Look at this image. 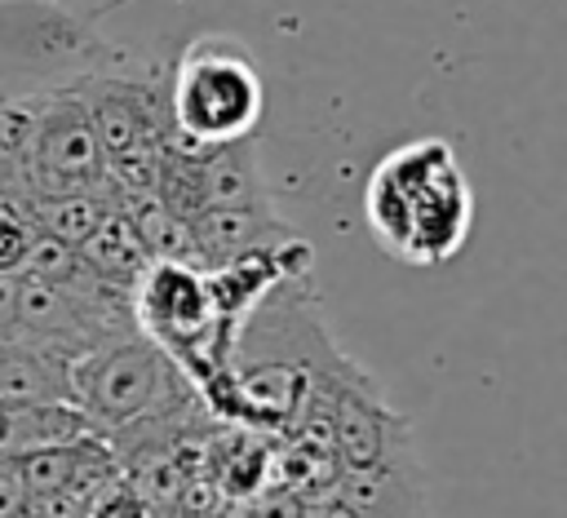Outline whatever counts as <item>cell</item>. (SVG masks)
Instances as JSON below:
<instances>
[{
    "label": "cell",
    "mask_w": 567,
    "mask_h": 518,
    "mask_svg": "<svg viewBox=\"0 0 567 518\" xmlns=\"http://www.w3.org/2000/svg\"><path fill=\"white\" fill-rule=\"evenodd\" d=\"M71 394L89 429L111 438L137 421L195 407V385L186 372L142 332L115 336L71 367Z\"/></svg>",
    "instance_id": "277c9868"
},
{
    "label": "cell",
    "mask_w": 567,
    "mask_h": 518,
    "mask_svg": "<svg viewBox=\"0 0 567 518\" xmlns=\"http://www.w3.org/2000/svg\"><path fill=\"white\" fill-rule=\"evenodd\" d=\"M89 518H151V509L128 478H115L89 500Z\"/></svg>",
    "instance_id": "9a60e30c"
},
{
    "label": "cell",
    "mask_w": 567,
    "mask_h": 518,
    "mask_svg": "<svg viewBox=\"0 0 567 518\" xmlns=\"http://www.w3.org/2000/svg\"><path fill=\"white\" fill-rule=\"evenodd\" d=\"M301 230L275 217L270 208H204L186 221V248L195 270H217L252 252H275L292 244Z\"/></svg>",
    "instance_id": "ba28073f"
},
{
    "label": "cell",
    "mask_w": 567,
    "mask_h": 518,
    "mask_svg": "<svg viewBox=\"0 0 567 518\" xmlns=\"http://www.w3.org/2000/svg\"><path fill=\"white\" fill-rule=\"evenodd\" d=\"M27 509V487L13 460H0V518H22Z\"/></svg>",
    "instance_id": "2e32d148"
},
{
    "label": "cell",
    "mask_w": 567,
    "mask_h": 518,
    "mask_svg": "<svg viewBox=\"0 0 567 518\" xmlns=\"http://www.w3.org/2000/svg\"><path fill=\"white\" fill-rule=\"evenodd\" d=\"M190 190H195V213L270 208V190H266L261 159H257V137H235V142L190 151Z\"/></svg>",
    "instance_id": "9c48e42d"
},
{
    "label": "cell",
    "mask_w": 567,
    "mask_h": 518,
    "mask_svg": "<svg viewBox=\"0 0 567 518\" xmlns=\"http://www.w3.org/2000/svg\"><path fill=\"white\" fill-rule=\"evenodd\" d=\"M18 310V274H0V336H9Z\"/></svg>",
    "instance_id": "e0dca14e"
},
{
    "label": "cell",
    "mask_w": 567,
    "mask_h": 518,
    "mask_svg": "<svg viewBox=\"0 0 567 518\" xmlns=\"http://www.w3.org/2000/svg\"><path fill=\"white\" fill-rule=\"evenodd\" d=\"M71 89H75V97H80V106L89 115V128H93L97 151H102V164L168 142L164 97L151 84L128 80L120 71H102V75L75 80Z\"/></svg>",
    "instance_id": "8992f818"
},
{
    "label": "cell",
    "mask_w": 567,
    "mask_h": 518,
    "mask_svg": "<svg viewBox=\"0 0 567 518\" xmlns=\"http://www.w3.org/2000/svg\"><path fill=\"white\" fill-rule=\"evenodd\" d=\"M332 491V505L350 518H425V469L416 452L372 469H337Z\"/></svg>",
    "instance_id": "30bf717a"
},
{
    "label": "cell",
    "mask_w": 567,
    "mask_h": 518,
    "mask_svg": "<svg viewBox=\"0 0 567 518\" xmlns=\"http://www.w3.org/2000/svg\"><path fill=\"white\" fill-rule=\"evenodd\" d=\"M363 221L377 248L403 266L452 261L474 226V190L452 142L416 137L385 151L363 186Z\"/></svg>",
    "instance_id": "6da1fadb"
},
{
    "label": "cell",
    "mask_w": 567,
    "mask_h": 518,
    "mask_svg": "<svg viewBox=\"0 0 567 518\" xmlns=\"http://www.w3.org/2000/svg\"><path fill=\"white\" fill-rule=\"evenodd\" d=\"M80 257H84V266L93 270V274H102V279H111V283H120V288H133V279L146 270V248H142V239H137V230H133V221L120 213V208H106L102 213V221L93 226V235L75 248Z\"/></svg>",
    "instance_id": "4fadbf2b"
},
{
    "label": "cell",
    "mask_w": 567,
    "mask_h": 518,
    "mask_svg": "<svg viewBox=\"0 0 567 518\" xmlns=\"http://www.w3.org/2000/svg\"><path fill=\"white\" fill-rule=\"evenodd\" d=\"M328 452H332L337 469H372V465L412 456L416 452L412 421L403 412L385 407L377 398V385L368 376H359L332 403V416H328Z\"/></svg>",
    "instance_id": "52a82bcc"
},
{
    "label": "cell",
    "mask_w": 567,
    "mask_h": 518,
    "mask_svg": "<svg viewBox=\"0 0 567 518\" xmlns=\"http://www.w3.org/2000/svg\"><path fill=\"white\" fill-rule=\"evenodd\" d=\"M106 164L89 115L75 89H49L35 97V124L27 142V159L18 168V204L27 195H66V190H102Z\"/></svg>",
    "instance_id": "5b68a950"
},
{
    "label": "cell",
    "mask_w": 567,
    "mask_h": 518,
    "mask_svg": "<svg viewBox=\"0 0 567 518\" xmlns=\"http://www.w3.org/2000/svg\"><path fill=\"white\" fill-rule=\"evenodd\" d=\"M124 4H133V0H106V4H97V9H93V18H102V13H115V9H124Z\"/></svg>",
    "instance_id": "ac0fdd59"
},
{
    "label": "cell",
    "mask_w": 567,
    "mask_h": 518,
    "mask_svg": "<svg viewBox=\"0 0 567 518\" xmlns=\"http://www.w3.org/2000/svg\"><path fill=\"white\" fill-rule=\"evenodd\" d=\"M31 244H35L31 217L18 213L13 204L0 208V274H22L27 257H31Z\"/></svg>",
    "instance_id": "5bb4252c"
},
{
    "label": "cell",
    "mask_w": 567,
    "mask_h": 518,
    "mask_svg": "<svg viewBox=\"0 0 567 518\" xmlns=\"http://www.w3.org/2000/svg\"><path fill=\"white\" fill-rule=\"evenodd\" d=\"M124 49L62 0H0V97H35L115 71Z\"/></svg>",
    "instance_id": "3957f363"
},
{
    "label": "cell",
    "mask_w": 567,
    "mask_h": 518,
    "mask_svg": "<svg viewBox=\"0 0 567 518\" xmlns=\"http://www.w3.org/2000/svg\"><path fill=\"white\" fill-rule=\"evenodd\" d=\"M71 367V359L35 341L0 336V403H75Z\"/></svg>",
    "instance_id": "8fae6325"
},
{
    "label": "cell",
    "mask_w": 567,
    "mask_h": 518,
    "mask_svg": "<svg viewBox=\"0 0 567 518\" xmlns=\"http://www.w3.org/2000/svg\"><path fill=\"white\" fill-rule=\"evenodd\" d=\"M93 434L75 403H0V460L62 447Z\"/></svg>",
    "instance_id": "7c38bea8"
},
{
    "label": "cell",
    "mask_w": 567,
    "mask_h": 518,
    "mask_svg": "<svg viewBox=\"0 0 567 518\" xmlns=\"http://www.w3.org/2000/svg\"><path fill=\"white\" fill-rule=\"evenodd\" d=\"M159 97L168 142L199 151L235 137H257L266 84L252 49L239 35L204 31L177 53L168 89Z\"/></svg>",
    "instance_id": "7a4b0ae2"
}]
</instances>
